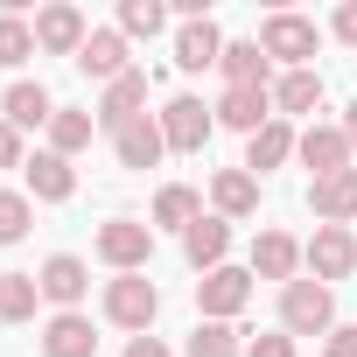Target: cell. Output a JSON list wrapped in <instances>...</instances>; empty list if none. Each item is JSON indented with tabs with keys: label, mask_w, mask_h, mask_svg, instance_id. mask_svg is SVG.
<instances>
[{
	"label": "cell",
	"mask_w": 357,
	"mask_h": 357,
	"mask_svg": "<svg viewBox=\"0 0 357 357\" xmlns=\"http://www.w3.org/2000/svg\"><path fill=\"white\" fill-rule=\"evenodd\" d=\"M280 329L301 343V336H329L336 329V287L322 280H287L280 287Z\"/></svg>",
	"instance_id": "6da1fadb"
},
{
	"label": "cell",
	"mask_w": 357,
	"mask_h": 357,
	"mask_svg": "<svg viewBox=\"0 0 357 357\" xmlns=\"http://www.w3.org/2000/svg\"><path fill=\"white\" fill-rule=\"evenodd\" d=\"M259 50H266V63H287V70H315L322 29H315L308 15H266V29H259Z\"/></svg>",
	"instance_id": "7a4b0ae2"
},
{
	"label": "cell",
	"mask_w": 357,
	"mask_h": 357,
	"mask_svg": "<svg viewBox=\"0 0 357 357\" xmlns=\"http://www.w3.org/2000/svg\"><path fill=\"white\" fill-rule=\"evenodd\" d=\"M154 315H161V294H154V280H147V273H119V280H105V322H112V329L147 336V329H154Z\"/></svg>",
	"instance_id": "3957f363"
},
{
	"label": "cell",
	"mask_w": 357,
	"mask_h": 357,
	"mask_svg": "<svg viewBox=\"0 0 357 357\" xmlns=\"http://www.w3.org/2000/svg\"><path fill=\"white\" fill-rule=\"evenodd\" d=\"M98 259H105L112 273H147V259H154V225H140V218L98 225Z\"/></svg>",
	"instance_id": "277c9868"
},
{
	"label": "cell",
	"mask_w": 357,
	"mask_h": 357,
	"mask_svg": "<svg viewBox=\"0 0 357 357\" xmlns=\"http://www.w3.org/2000/svg\"><path fill=\"white\" fill-rule=\"evenodd\" d=\"M252 301V266H218L197 280V315L204 322H238Z\"/></svg>",
	"instance_id": "5b68a950"
},
{
	"label": "cell",
	"mask_w": 357,
	"mask_h": 357,
	"mask_svg": "<svg viewBox=\"0 0 357 357\" xmlns=\"http://www.w3.org/2000/svg\"><path fill=\"white\" fill-rule=\"evenodd\" d=\"M301 266H308V280H350V266H357V231L350 225H315V238L301 245Z\"/></svg>",
	"instance_id": "8992f818"
},
{
	"label": "cell",
	"mask_w": 357,
	"mask_h": 357,
	"mask_svg": "<svg viewBox=\"0 0 357 357\" xmlns=\"http://www.w3.org/2000/svg\"><path fill=\"white\" fill-rule=\"evenodd\" d=\"M211 133H218V112H211L204 98H168V105H161V140H168V154H204Z\"/></svg>",
	"instance_id": "52a82bcc"
},
{
	"label": "cell",
	"mask_w": 357,
	"mask_h": 357,
	"mask_svg": "<svg viewBox=\"0 0 357 357\" xmlns=\"http://www.w3.org/2000/svg\"><path fill=\"white\" fill-rule=\"evenodd\" d=\"M36 287H43V301H56V315H77V301L91 294V266L77 252H56V259H43Z\"/></svg>",
	"instance_id": "ba28073f"
},
{
	"label": "cell",
	"mask_w": 357,
	"mask_h": 357,
	"mask_svg": "<svg viewBox=\"0 0 357 357\" xmlns=\"http://www.w3.org/2000/svg\"><path fill=\"white\" fill-rule=\"evenodd\" d=\"M84 36H91V29H84V15H77V8H63V0L36 15V50H43V56H70V63H77Z\"/></svg>",
	"instance_id": "9c48e42d"
},
{
	"label": "cell",
	"mask_w": 357,
	"mask_h": 357,
	"mask_svg": "<svg viewBox=\"0 0 357 357\" xmlns=\"http://www.w3.org/2000/svg\"><path fill=\"white\" fill-rule=\"evenodd\" d=\"M211 112H218V126H238L245 140H252L259 126H273V119H280V112H273V84H266V91H259V84H245V91H225Z\"/></svg>",
	"instance_id": "30bf717a"
},
{
	"label": "cell",
	"mask_w": 357,
	"mask_h": 357,
	"mask_svg": "<svg viewBox=\"0 0 357 357\" xmlns=\"http://www.w3.org/2000/svg\"><path fill=\"white\" fill-rule=\"evenodd\" d=\"M225 63V36H218V22L204 15V22H183V29H175V70H218Z\"/></svg>",
	"instance_id": "8fae6325"
},
{
	"label": "cell",
	"mask_w": 357,
	"mask_h": 357,
	"mask_svg": "<svg viewBox=\"0 0 357 357\" xmlns=\"http://www.w3.org/2000/svg\"><path fill=\"white\" fill-rule=\"evenodd\" d=\"M294 154H301V168H315V183L350 168V140H343V126H301Z\"/></svg>",
	"instance_id": "7c38bea8"
},
{
	"label": "cell",
	"mask_w": 357,
	"mask_h": 357,
	"mask_svg": "<svg viewBox=\"0 0 357 357\" xmlns=\"http://www.w3.org/2000/svg\"><path fill=\"white\" fill-rule=\"evenodd\" d=\"M77 70L98 77V84H119V77L133 70V63H126V36H119V29H91L84 50H77Z\"/></svg>",
	"instance_id": "4fadbf2b"
},
{
	"label": "cell",
	"mask_w": 357,
	"mask_h": 357,
	"mask_svg": "<svg viewBox=\"0 0 357 357\" xmlns=\"http://www.w3.org/2000/svg\"><path fill=\"white\" fill-rule=\"evenodd\" d=\"M133 119H147V70H126V77L105 84V98H98V126H105V133H119V126H133Z\"/></svg>",
	"instance_id": "5bb4252c"
},
{
	"label": "cell",
	"mask_w": 357,
	"mask_h": 357,
	"mask_svg": "<svg viewBox=\"0 0 357 357\" xmlns=\"http://www.w3.org/2000/svg\"><path fill=\"white\" fill-rule=\"evenodd\" d=\"M22 175H29V197H36V204H70V197H77L70 161H63V154H50V147H43V154H29V168H22Z\"/></svg>",
	"instance_id": "9a60e30c"
},
{
	"label": "cell",
	"mask_w": 357,
	"mask_h": 357,
	"mask_svg": "<svg viewBox=\"0 0 357 357\" xmlns=\"http://www.w3.org/2000/svg\"><path fill=\"white\" fill-rule=\"evenodd\" d=\"M294 273H301V245H294L287 231H259V238H252V280H280V287H287Z\"/></svg>",
	"instance_id": "2e32d148"
},
{
	"label": "cell",
	"mask_w": 357,
	"mask_h": 357,
	"mask_svg": "<svg viewBox=\"0 0 357 357\" xmlns=\"http://www.w3.org/2000/svg\"><path fill=\"white\" fill-rule=\"evenodd\" d=\"M308 204H315V218H322V225H357V168L322 175V183L308 190Z\"/></svg>",
	"instance_id": "e0dca14e"
},
{
	"label": "cell",
	"mask_w": 357,
	"mask_h": 357,
	"mask_svg": "<svg viewBox=\"0 0 357 357\" xmlns=\"http://www.w3.org/2000/svg\"><path fill=\"white\" fill-rule=\"evenodd\" d=\"M112 154H119V168H154V161L168 154L161 119H133V126H119V133H112Z\"/></svg>",
	"instance_id": "ac0fdd59"
},
{
	"label": "cell",
	"mask_w": 357,
	"mask_h": 357,
	"mask_svg": "<svg viewBox=\"0 0 357 357\" xmlns=\"http://www.w3.org/2000/svg\"><path fill=\"white\" fill-rule=\"evenodd\" d=\"M183 252H190L197 273H218L225 252H231V225H225V218H197V225L183 231Z\"/></svg>",
	"instance_id": "d6986e66"
},
{
	"label": "cell",
	"mask_w": 357,
	"mask_h": 357,
	"mask_svg": "<svg viewBox=\"0 0 357 357\" xmlns=\"http://www.w3.org/2000/svg\"><path fill=\"white\" fill-rule=\"evenodd\" d=\"M43 357H98L91 315H50L43 322Z\"/></svg>",
	"instance_id": "ffe728a7"
},
{
	"label": "cell",
	"mask_w": 357,
	"mask_h": 357,
	"mask_svg": "<svg viewBox=\"0 0 357 357\" xmlns=\"http://www.w3.org/2000/svg\"><path fill=\"white\" fill-rule=\"evenodd\" d=\"M211 204H218L225 225H231V218H252V211H259V175H245V168H218Z\"/></svg>",
	"instance_id": "44dd1931"
},
{
	"label": "cell",
	"mask_w": 357,
	"mask_h": 357,
	"mask_svg": "<svg viewBox=\"0 0 357 357\" xmlns=\"http://www.w3.org/2000/svg\"><path fill=\"white\" fill-rule=\"evenodd\" d=\"M0 112H8V126H15V133H29V126H50V119H56L50 91H43V84H29V77H15V84H8Z\"/></svg>",
	"instance_id": "7402d4cb"
},
{
	"label": "cell",
	"mask_w": 357,
	"mask_h": 357,
	"mask_svg": "<svg viewBox=\"0 0 357 357\" xmlns=\"http://www.w3.org/2000/svg\"><path fill=\"white\" fill-rule=\"evenodd\" d=\"M315 105H322V70H287V77L273 84V112H280L287 126H294L301 112H315Z\"/></svg>",
	"instance_id": "603a6c76"
},
{
	"label": "cell",
	"mask_w": 357,
	"mask_h": 357,
	"mask_svg": "<svg viewBox=\"0 0 357 357\" xmlns=\"http://www.w3.org/2000/svg\"><path fill=\"white\" fill-rule=\"evenodd\" d=\"M294 140H301V133H294L287 119H273V126H259V133L245 140V175H266V168H280V161L294 154Z\"/></svg>",
	"instance_id": "cb8c5ba5"
},
{
	"label": "cell",
	"mask_w": 357,
	"mask_h": 357,
	"mask_svg": "<svg viewBox=\"0 0 357 357\" xmlns=\"http://www.w3.org/2000/svg\"><path fill=\"white\" fill-rule=\"evenodd\" d=\"M218 70H225V91H245V84L266 91V70H273V63H266L259 43H225V63H218Z\"/></svg>",
	"instance_id": "d4e9b609"
},
{
	"label": "cell",
	"mask_w": 357,
	"mask_h": 357,
	"mask_svg": "<svg viewBox=\"0 0 357 357\" xmlns=\"http://www.w3.org/2000/svg\"><path fill=\"white\" fill-rule=\"evenodd\" d=\"M91 126H98V112H70V105H56V119H50V154H84L91 147Z\"/></svg>",
	"instance_id": "484cf974"
},
{
	"label": "cell",
	"mask_w": 357,
	"mask_h": 357,
	"mask_svg": "<svg viewBox=\"0 0 357 357\" xmlns=\"http://www.w3.org/2000/svg\"><path fill=\"white\" fill-rule=\"evenodd\" d=\"M204 218V197L190 190V183H168L161 197H154V225H175V231H190Z\"/></svg>",
	"instance_id": "4316f807"
},
{
	"label": "cell",
	"mask_w": 357,
	"mask_h": 357,
	"mask_svg": "<svg viewBox=\"0 0 357 357\" xmlns=\"http://www.w3.org/2000/svg\"><path fill=\"white\" fill-rule=\"evenodd\" d=\"M36 301H43L36 273H8V280H0V322H29V315H36Z\"/></svg>",
	"instance_id": "83f0119b"
},
{
	"label": "cell",
	"mask_w": 357,
	"mask_h": 357,
	"mask_svg": "<svg viewBox=\"0 0 357 357\" xmlns=\"http://www.w3.org/2000/svg\"><path fill=\"white\" fill-rule=\"evenodd\" d=\"M190 357H245V343H238V329H231V322H197Z\"/></svg>",
	"instance_id": "f1b7e54d"
},
{
	"label": "cell",
	"mask_w": 357,
	"mask_h": 357,
	"mask_svg": "<svg viewBox=\"0 0 357 357\" xmlns=\"http://www.w3.org/2000/svg\"><path fill=\"white\" fill-rule=\"evenodd\" d=\"M29 225H36V197H22V190H0V245L29 238Z\"/></svg>",
	"instance_id": "f546056e"
},
{
	"label": "cell",
	"mask_w": 357,
	"mask_h": 357,
	"mask_svg": "<svg viewBox=\"0 0 357 357\" xmlns=\"http://www.w3.org/2000/svg\"><path fill=\"white\" fill-rule=\"evenodd\" d=\"M36 56V29L22 22V15H0V63H8V70H22Z\"/></svg>",
	"instance_id": "4dcf8cb0"
},
{
	"label": "cell",
	"mask_w": 357,
	"mask_h": 357,
	"mask_svg": "<svg viewBox=\"0 0 357 357\" xmlns=\"http://www.w3.org/2000/svg\"><path fill=\"white\" fill-rule=\"evenodd\" d=\"M168 29V8H161V0H126V8H119V36L133 43V36H161Z\"/></svg>",
	"instance_id": "1f68e13d"
},
{
	"label": "cell",
	"mask_w": 357,
	"mask_h": 357,
	"mask_svg": "<svg viewBox=\"0 0 357 357\" xmlns=\"http://www.w3.org/2000/svg\"><path fill=\"white\" fill-rule=\"evenodd\" d=\"M294 350H301V343H294L287 329H266V336H252V343H245V357H294Z\"/></svg>",
	"instance_id": "d6a6232c"
},
{
	"label": "cell",
	"mask_w": 357,
	"mask_h": 357,
	"mask_svg": "<svg viewBox=\"0 0 357 357\" xmlns=\"http://www.w3.org/2000/svg\"><path fill=\"white\" fill-rule=\"evenodd\" d=\"M322 357H357V329H350V322H336V329L322 336Z\"/></svg>",
	"instance_id": "836d02e7"
},
{
	"label": "cell",
	"mask_w": 357,
	"mask_h": 357,
	"mask_svg": "<svg viewBox=\"0 0 357 357\" xmlns=\"http://www.w3.org/2000/svg\"><path fill=\"white\" fill-rule=\"evenodd\" d=\"M0 168H29V154H22V133L0 119Z\"/></svg>",
	"instance_id": "e575fe53"
},
{
	"label": "cell",
	"mask_w": 357,
	"mask_h": 357,
	"mask_svg": "<svg viewBox=\"0 0 357 357\" xmlns=\"http://www.w3.org/2000/svg\"><path fill=\"white\" fill-rule=\"evenodd\" d=\"M336 43L357 50V0H343V8H336Z\"/></svg>",
	"instance_id": "d590c367"
},
{
	"label": "cell",
	"mask_w": 357,
	"mask_h": 357,
	"mask_svg": "<svg viewBox=\"0 0 357 357\" xmlns=\"http://www.w3.org/2000/svg\"><path fill=\"white\" fill-rule=\"evenodd\" d=\"M126 357H175L161 336H126Z\"/></svg>",
	"instance_id": "8d00e7d4"
},
{
	"label": "cell",
	"mask_w": 357,
	"mask_h": 357,
	"mask_svg": "<svg viewBox=\"0 0 357 357\" xmlns=\"http://www.w3.org/2000/svg\"><path fill=\"white\" fill-rule=\"evenodd\" d=\"M343 140L357 147V98H350V112H343Z\"/></svg>",
	"instance_id": "74e56055"
},
{
	"label": "cell",
	"mask_w": 357,
	"mask_h": 357,
	"mask_svg": "<svg viewBox=\"0 0 357 357\" xmlns=\"http://www.w3.org/2000/svg\"><path fill=\"white\" fill-rule=\"evenodd\" d=\"M0 280H8V273H0Z\"/></svg>",
	"instance_id": "f35d334b"
}]
</instances>
